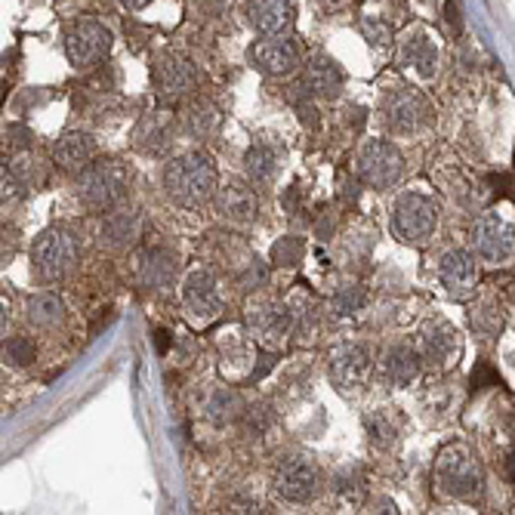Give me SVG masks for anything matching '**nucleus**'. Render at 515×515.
Masks as SVG:
<instances>
[{
  "label": "nucleus",
  "instance_id": "nucleus-52",
  "mask_svg": "<svg viewBox=\"0 0 515 515\" xmlns=\"http://www.w3.org/2000/svg\"><path fill=\"white\" fill-rule=\"evenodd\" d=\"M506 475H510V481L515 485V454H512L510 459H506Z\"/></svg>",
  "mask_w": 515,
  "mask_h": 515
},
{
  "label": "nucleus",
  "instance_id": "nucleus-38",
  "mask_svg": "<svg viewBox=\"0 0 515 515\" xmlns=\"http://www.w3.org/2000/svg\"><path fill=\"white\" fill-rule=\"evenodd\" d=\"M4 361L13 364V368H25V364L35 361V346H31L28 337H10L4 343Z\"/></svg>",
  "mask_w": 515,
  "mask_h": 515
},
{
  "label": "nucleus",
  "instance_id": "nucleus-3",
  "mask_svg": "<svg viewBox=\"0 0 515 515\" xmlns=\"http://www.w3.org/2000/svg\"><path fill=\"white\" fill-rule=\"evenodd\" d=\"M435 481L448 497L457 500H475L481 494V466L470 448L450 445L435 459Z\"/></svg>",
  "mask_w": 515,
  "mask_h": 515
},
{
  "label": "nucleus",
  "instance_id": "nucleus-23",
  "mask_svg": "<svg viewBox=\"0 0 515 515\" xmlns=\"http://www.w3.org/2000/svg\"><path fill=\"white\" fill-rule=\"evenodd\" d=\"M136 275H139L142 288L161 293V290L173 288V281H177V259L161 247L142 250L136 259Z\"/></svg>",
  "mask_w": 515,
  "mask_h": 515
},
{
  "label": "nucleus",
  "instance_id": "nucleus-39",
  "mask_svg": "<svg viewBox=\"0 0 515 515\" xmlns=\"http://www.w3.org/2000/svg\"><path fill=\"white\" fill-rule=\"evenodd\" d=\"M266 281H268V266L259 257H247L241 275H237V284H241L244 290H259L266 288Z\"/></svg>",
  "mask_w": 515,
  "mask_h": 515
},
{
  "label": "nucleus",
  "instance_id": "nucleus-8",
  "mask_svg": "<svg viewBox=\"0 0 515 515\" xmlns=\"http://www.w3.org/2000/svg\"><path fill=\"white\" fill-rule=\"evenodd\" d=\"M275 490L284 497L288 503H308L321 488V472L308 454H288L278 459L275 466Z\"/></svg>",
  "mask_w": 515,
  "mask_h": 515
},
{
  "label": "nucleus",
  "instance_id": "nucleus-9",
  "mask_svg": "<svg viewBox=\"0 0 515 515\" xmlns=\"http://www.w3.org/2000/svg\"><path fill=\"white\" fill-rule=\"evenodd\" d=\"M404 177V157L392 142L370 139L358 155V179L370 188H392Z\"/></svg>",
  "mask_w": 515,
  "mask_h": 515
},
{
  "label": "nucleus",
  "instance_id": "nucleus-24",
  "mask_svg": "<svg viewBox=\"0 0 515 515\" xmlns=\"http://www.w3.org/2000/svg\"><path fill=\"white\" fill-rule=\"evenodd\" d=\"M93 155H96V142H93L90 133L81 130H68L53 146V161H56L59 170H86L93 164Z\"/></svg>",
  "mask_w": 515,
  "mask_h": 515
},
{
  "label": "nucleus",
  "instance_id": "nucleus-22",
  "mask_svg": "<svg viewBox=\"0 0 515 515\" xmlns=\"http://www.w3.org/2000/svg\"><path fill=\"white\" fill-rule=\"evenodd\" d=\"M312 99H337L343 93V71L330 56H318L308 59V66L303 71V77L297 81Z\"/></svg>",
  "mask_w": 515,
  "mask_h": 515
},
{
  "label": "nucleus",
  "instance_id": "nucleus-26",
  "mask_svg": "<svg viewBox=\"0 0 515 515\" xmlns=\"http://www.w3.org/2000/svg\"><path fill=\"white\" fill-rule=\"evenodd\" d=\"M459 352L457 330L448 321H432L423 328V358L432 364H450Z\"/></svg>",
  "mask_w": 515,
  "mask_h": 515
},
{
  "label": "nucleus",
  "instance_id": "nucleus-37",
  "mask_svg": "<svg viewBox=\"0 0 515 515\" xmlns=\"http://www.w3.org/2000/svg\"><path fill=\"white\" fill-rule=\"evenodd\" d=\"M361 35H364V41L370 46H377V50H389L392 46V28H389V22L379 19V15H364Z\"/></svg>",
  "mask_w": 515,
  "mask_h": 515
},
{
  "label": "nucleus",
  "instance_id": "nucleus-46",
  "mask_svg": "<svg viewBox=\"0 0 515 515\" xmlns=\"http://www.w3.org/2000/svg\"><path fill=\"white\" fill-rule=\"evenodd\" d=\"M343 115H346V124H348V126H355V130H361L364 121H368V112H364L361 106H348Z\"/></svg>",
  "mask_w": 515,
  "mask_h": 515
},
{
  "label": "nucleus",
  "instance_id": "nucleus-36",
  "mask_svg": "<svg viewBox=\"0 0 515 515\" xmlns=\"http://www.w3.org/2000/svg\"><path fill=\"white\" fill-rule=\"evenodd\" d=\"M272 408L263 401H257V404H247L244 408V414H241V423H244V432L250 435V439H259V435H266L268 432V426H272Z\"/></svg>",
  "mask_w": 515,
  "mask_h": 515
},
{
  "label": "nucleus",
  "instance_id": "nucleus-33",
  "mask_svg": "<svg viewBox=\"0 0 515 515\" xmlns=\"http://www.w3.org/2000/svg\"><path fill=\"white\" fill-rule=\"evenodd\" d=\"M364 429H368L370 441H374L377 448H392L395 441H399V423H395L389 410H370V414L364 417Z\"/></svg>",
  "mask_w": 515,
  "mask_h": 515
},
{
  "label": "nucleus",
  "instance_id": "nucleus-34",
  "mask_svg": "<svg viewBox=\"0 0 515 515\" xmlns=\"http://www.w3.org/2000/svg\"><path fill=\"white\" fill-rule=\"evenodd\" d=\"M364 303H368V297H364V288L361 284H339L334 290V297H330V312L337 315V318H348V315H358Z\"/></svg>",
  "mask_w": 515,
  "mask_h": 515
},
{
  "label": "nucleus",
  "instance_id": "nucleus-21",
  "mask_svg": "<svg viewBox=\"0 0 515 515\" xmlns=\"http://www.w3.org/2000/svg\"><path fill=\"white\" fill-rule=\"evenodd\" d=\"M142 232V217L133 207H112L106 213L99 226V247L106 250H126L130 244H136Z\"/></svg>",
  "mask_w": 515,
  "mask_h": 515
},
{
  "label": "nucleus",
  "instance_id": "nucleus-47",
  "mask_svg": "<svg viewBox=\"0 0 515 515\" xmlns=\"http://www.w3.org/2000/svg\"><path fill=\"white\" fill-rule=\"evenodd\" d=\"M370 512H399V506H395L389 497H374V500H370Z\"/></svg>",
  "mask_w": 515,
  "mask_h": 515
},
{
  "label": "nucleus",
  "instance_id": "nucleus-44",
  "mask_svg": "<svg viewBox=\"0 0 515 515\" xmlns=\"http://www.w3.org/2000/svg\"><path fill=\"white\" fill-rule=\"evenodd\" d=\"M6 139H10L13 146H19V148H28L31 142H35V133H31L28 126H22V124H10V126H6Z\"/></svg>",
  "mask_w": 515,
  "mask_h": 515
},
{
  "label": "nucleus",
  "instance_id": "nucleus-45",
  "mask_svg": "<svg viewBox=\"0 0 515 515\" xmlns=\"http://www.w3.org/2000/svg\"><path fill=\"white\" fill-rule=\"evenodd\" d=\"M445 22H448V28H450V35H454V37L463 35V19H459L457 0H448V4H445Z\"/></svg>",
  "mask_w": 515,
  "mask_h": 515
},
{
  "label": "nucleus",
  "instance_id": "nucleus-5",
  "mask_svg": "<svg viewBox=\"0 0 515 515\" xmlns=\"http://www.w3.org/2000/svg\"><path fill=\"white\" fill-rule=\"evenodd\" d=\"M383 115L386 124L395 136H417L432 124V102L417 90V86L399 84L386 93L383 99Z\"/></svg>",
  "mask_w": 515,
  "mask_h": 515
},
{
  "label": "nucleus",
  "instance_id": "nucleus-29",
  "mask_svg": "<svg viewBox=\"0 0 515 515\" xmlns=\"http://www.w3.org/2000/svg\"><path fill=\"white\" fill-rule=\"evenodd\" d=\"M244 408H247V404H244L241 392L232 389V386H223V389L210 392L207 404H204V417L217 426H226V423H232V419L241 417Z\"/></svg>",
  "mask_w": 515,
  "mask_h": 515
},
{
  "label": "nucleus",
  "instance_id": "nucleus-30",
  "mask_svg": "<svg viewBox=\"0 0 515 515\" xmlns=\"http://www.w3.org/2000/svg\"><path fill=\"white\" fill-rule=\"evenodd\" d=\"M244 170H247V179L253 186H266L278 173V152L266 142H257L244 152Z\"/></svg>",
  "mask_w": 515,
  "mask_h": 515
},
{
  "label": "nucleus",
  "instance_id": "nucleus-15",
  "mask_svg": "<svg viewBox=\"0 0 515 515\" xmlns=\"http://www.w3.org/2000/svg\"><path fill=\"white\" fill-rule=\"evenodd\" d=\"M152 81L164 99H179L188 96L197 86V68L179 53H164V56L155 59Z\"/></svg>",
  "mask_w": 515,
  "mask_h": 515
},
{
  "label": "nucleus",
  "instance_id": "nucleus-35",
  "mask_svg": "<svg viewBox=\"0 0 515 515\" xmlns=\"http://www.w3.org/2000/svg\"><path fill=\"white\" fill-rule=\"evenodd\" d=\"M306 257V241L297 235H288V237H278V241L272 244V263L281 266V268H293L299 266Z\"/></svg>",
  "mask_w": 515,
  "mask_h": 515
},
{
  "label": "nucleus",
  "instance_id": "nucleus-51",
  "mask_svg": "<svg viewBox=\"0 0 515 515\" xmlns=\"http://www.w3.org/2000/svg\"><path fill=\"white\" fill-rule=\"evenodd\" d=\"M152 4V0H121V6L124 10H130V13H136V10H142V6H148Z\"/></svg>",
  "mask_w": 515,
  "mask_h": 515
},
{
  "label": "nucleus",
  "instance_id": "nucleus-40",
  "mask_svg": "<svg viewBox=\"0 0 515 515\" xmlns=\"http://www.w3.org/2000/svg\"><path fill=\"white\" fill-rule=\"evenodd\" d=\"M334 490H337L339 497H343L346 503L358 500V494H361V472L355 470V466H346V470L334 479Z\"/></svg>",
  "mask_w": 515,
  "mask_h": 515
},
{
  "label": "nucleus",
  "instance_id": "nucleus-16",
  "mask_svg": "<svg viewBox=\"0 0 515 515\" xmlns=\"http://www.w3.org/2000/svg\"><path fill=\"white\" fill-rule=\"evenodd\" d=\"M173 136H177V117L164 108L157 112L142 115L136 126H133V148L148 157L164 155L173 146Z\"/></svg>",
  "mask_w": 515,
  "mask_h": 515
},
{
  "label": "nucleus",
  "instance_id": "nucleus-4",
  "mask_svg": "<svg viewBox=\"0 0 515 515\" xmlns=\"http://www.w3.org/2000/svg\"><path fill=\"white\" fill-rule=\"evenodd\" d=\"M77 257H81V244L68 228H46L31 247V263H35L37 278L50 284L66 278L77 266Z\"/></svg>",
  "mask_w": 515,
  "mask_h": 515
},
{
  "label": "nucleus",
  "instance_id": "nucleus-31",
  "mask_svg": "<svg viewBox=\"0 0 515 515\" xmlns=\"http://www.w3.org/2000/svg\"><path fill=\"white\" fill-rule=\"evenodd\" d=\"M66 318V303L59 293H37L28 299V321L35 328H56Z\"/></svg>",
  "mask_w": 515,
  "mask_h": 515
},
{
  "label": "nucleus",
  "instance_id": "nucleus-42",
  "mask_svg": "<svg viewBox=\"0 0 515 515\" xmlns=\"http://www.w3.org/2000/svg\"><path fill=\"white\" fill-rule=\"evenodd\" d=\"M497 383H500V377H497V370L490 368L488 361L475 364V370H472V392L488 389V386H497Z\"/></svg>",
  "mask_w": 515,
  "mask_h": 515
},
{
  "label": "nucleus",
  "instance_id": "nucleus-13",
  "mask_svg": "<svg viewBox=\"0 0 515 515\" xmlns=\"http://www.w3.org/2000/svg\"><path fill=\"white\" fill-rule=\"evenodd\" d=\"M247 328L259 339V346H275L293 330V318L288 303H275V299H257L247 306Z\"/></svg>",
  "mask_w": 515,
  "mask_h": 515
},
{
  "label": "nucleus",
  "instance_id": "nucleus-20",
  "mask_svg": "<svg viewBox=\"0 0 515 515\" xmlns=\"http://www.w3.org/2000/svg\"><path fill=\"white\" fill-rule=\"evenodd\" d=\"M244 22L259 35H288L293 25V4L290 0H247Z\"/></svg>",
  "mask_w": 515,
  "mask_h": 515
},
{
  "label": "nucleus",
  "instance_id": "nucleus-49",
  "mask_svg": "<svg viewBox=\"0 0 515 515\" xmlns=\"http://www.w3.org/2000/svg\"><path fill=\"white\" fill-rule=\"evenodd\" d=\"M358 195H361V186H358V182H343V201L346 204H355V201H358Z\"/></svg>",
  "mask_w": 515,
  "mask_h": 515
},
{
  "label": "nucleus",
  "instance_id": "nucleus-12",
  "mask_svg": "<svg viewBox=\"0 0 515 515\" xmlns=\"http://www.w3.org/2000/svg\"><path fill=\"white\" fill-rule=\"evenodd\" d=\"M182 306L197 321H213L223 312V297H219L217 278L207 268H192L182 281Z\"/></svg>",
  "mask_w": 515,
  "mask_h": 515
},
{
  "label": "nucleus",
  "instance_id": "nucleus-32",
  "mask_svg": "<svg viewBox=\"0 0 515 515\" xmlns=\"http://www.w3.org/2000/svg\"><path fill=\"white\" fill-rule=\"evenodd\" d=\"M288 308H290V318H293V330H297V334H306V337L312 334L315 321H318V303H315L312 293L303 290V284L290 293Z\"/></svg>",
  "mask_w": 515,
  "mask_h": 515
},
{
  "label": "nucleus",
  "instance_id": "nucleus-43",
  "mask_svg": "<svg viewBox=\"0 0 515 515\" xmlns=\"http://www.w3.org/2000/svg\"><path fill=\"white\" fill-rule=\"evenodd\" d=\"M297 117H299V124L308 126V130H315V126L321 124L318 108H315L312 96H299V99H297Z\"/></svg>",
  "mask_w": 515,
  "mask_h": 515
},
{
  "label": "nucleus",
  "instance_id": "nucleus-25",
  "mask_svg": "<svg viewBox=\"0 0 515 515\" xmlns=\"http://www.w3.org/2000/svg\"><path fill=\"white\" fill-rule=\"evenodd\" d=\"M182 126L195 139H213L219 133V126H223V112L210 99L197 96L182 108Z\"/></svg>",
  "mask_w": 515,
  "mask_h": 515
},
{
  "label": "nucleus",
  "instance_id": "nucleus-10",
  "mask_svg": "<svg viewBox=\"0 0 515 515\" xmlns=\"http://www.w3.org/2000/svg\"><path fill=\"white\" fill-rule=\"evenodd\" d=\"M370 348L364 343H343L330 352V379L339 392H358L370 377Z\"/></svg>",
  "mask_w": 515,
  "mask_h": 515
},
{
  "label": "nucleus",
  "instance_id": "nucleus-2",
  "mask_svg": "<svg viewBox=\"0 0 515 515\" xmlns=\"http://www.w3.org/2000/svg\"><path fill=\"white\" fill-rule=\"evenodd\" d=\"M130 188V170L121 161L90 164L77 179V197L90 210H112Z\"/></svg>",
  "mask_w": 515,
  "mask_h": 515
},
{
  "label": "nucleus",
  "instance_id": "nucleus-18",
  "mask_svg": "<svg viewBox=\"0 0 515 515\" xmlns=\"http://www.w3.org/2000/svg\"><path fill=\"white\" fill-rule=\"evenodd\" d=\"M401 66L417 75L419 81H432L439 71V44L426 28L410 31L401 41Z\"/></svg>",
  "mask_w": 515,
  "mask_h": 515
},
{
  "label": "nucleus",
  "instance_id": "nucleus-11",
  "mask_svg": "<svg viewBox=\"0 0 515 515\" xmlns=\"http://www.w3.org/2000/svg\"><path fill=\"white\" fill-rule=\"evenodd\" d=\"M250 66L263 71L268 77H288L299 66V50L290 37L284 35H266L263 41H257L247 53Z\"/></svg>",
  "mask_w": 515,
  "mask_h": 515
},
{
  "label": "nucleus",
  "instance_id": "nucleus-48",
  "mask_svg": "<svg viewBox=\"0 0 515 515\" xmlns=\"http://www.w3.org/2000/svg\"><path fill=\"white\" fill-rule=\"evenodd\" d=\"M315 235H318L321 241H328V237L334 235V217H330V219H328V217H321V219H318V226H315Z\"/></svg>",
  "mask_w": 515,
  "mask_h": 515
},
{
  "label": "nucleus",
  "instance_id": "nucleus-14",
  "mask_svg": "<svg viewBox=\"0 0 515 515\" xmlns=\"http://www.w3.org/2000/svg\"><path fill=\"white\" fill-rule=\"evenodd\" d=\"M472 244H475V253H479L485 263H503L515 250V228L512 223H506L503 217H497V213H485V217L475 223Z\"/></svg>",
  "mask_w": 515,
  "mask_h": 515
},
{
  "label": "nucleus",
  "instance_id": "nucleus-1",
  "mask_svg": "<svg viewBox=\"0 0 515 515\" xmlns=\"http://www.w3.org/2000/svg\"><path fill=\"white\" fill-rule=\"evenodd\" d=\"M164 188L179 207H204L217 195V167L204 152H182L164 167Z\"/></svg>",
  "mask_w": 515,
  "mask_h": 515
},
{
  "label": "nucleus",
  "instance_id": "nucleus-41",
  "mask_svg": "<svg viewBox=\"0 0 515 515\" xmlns=\"http://www.w3.org/2000/svg\"><path fill=\"white\" fill-rule=\"evenodd\" d=\"M472 324L481 330V334L494 337L497 330L503 328V312H500V308H494L490 303H485V306L479 308V312H472Z\"/></svg>",
  "mask_w": 515,
  "mask_h": 515
},
{
  "label": "nucleus",
  "instance_id": "nucleus-19",
  "mask_svg": "<svg viewBox=\"0 0 515 515\" xmlns=\"http://www.w3.org/2000/svg\"><path fill=\"white\" fill-rule=\"evenodd\" d=\"M439 278H441V288H445L454 299H463L470 297L479 284V266H475V257L466 250H450L441 257V266H439Z\"/></svg>",
  "mask_w": 515,
  "mask_h": 515
},
{
  "label": "nucleus",
  "instance_id": "nucleus-53",
  "mask_svg": "<svg viewBox=\"0 0 515 515\" xmlns=\"http://www.w3.org/2000/svg\"><path fill=\"white\" fill-rule=\"evenodd\" d=\"M321 4H339V0H321Z\"/></svg>",
  "mask_w": 515,
  "mask_h": 515
},
{
  "label": "nucleus",
  "instance_id": "nucleus-7",
  "mask_svg": "<svg viewBox=\"0 0 515 515\" xmlns=\"http://www.w3.org/2000/svg\"><path fill=\"white\" fill-rule=\"evenodd\" d=\"M112 31L96 19H77L66 31V56L77 71L96 68L112 53Z\"/></svg>",
  "mask_w": 515,
  "mask_h": 515
},
{
  "label": "nucleus",
  "instance_id": "nucleus-50",
  "mask_svg": "<svg viewBox=\"0 0 515 515\" xmlns=\"http://www.w3.org/2000/svg\"><path fill=\"white\" fill-rule=\"evenodd\" d=\"M155 339H157V352H167V348H170V334H167V330H157Z\"/></svg>",
  "mask_w": 515,
  "mask_h": 515
},
{
  "label": "nucleus",
  "instance_id": "nucleus-6",
  "mask_svg": "<svg viewBox=\"0 0 515 515\" xmlns=\"http://www.w3.org/2000/svg\"><path fill=\"white\" fill-rule=\"evenodd\" d=\"M439 207L432 197L419 192H404L392 204V235L404 244H423L435 232Z\"/></svg>",
  "mask_w": 515,
  "mask_h": 515
},
{
  "label": "nucleus",
  "instance_id": "nucleus-27",
  "mask_svg": "<svg viewBox=\"0 0 515 515\" xmlns=\"http://www.w3.org/2000/svg\"><path fill=\"white\" fill-rule=\"evenodd\" d=\"M419 374V355L408 343H395L386 348L383 355V377L392 386H408L414 383Z\"/></svg>",
  "mask_w": 515,
  "mask_h": 515
},
{
  "label": "nucleus",
  "instance_id": "nucleus-28",
  "mask_svg": "<svg viewBox=\"0 0 515 515\" xmlns=\"http://www.w3.org/2000/svg\"><path fill=\"white\" fill-rule=\"evenodd\" d=\"M44 182V164L35 155L22 152L10 161V170L4 173V188H19V192H35Z\"/></svg>",
  "mask_w": 515,
  "mask_h": 515
},
{
  "label": "nucleus",
  "instance_id": "nucleus-17",
  "mask_svg": "<svg viewBox=\"0 0 515 515\" xmlns=\"http://www.w3.org/2000/svg\"><path fill=\"white\" fill-rule=\"evenodd\" d=\"M213 204H217V213L228 223H253L259 213V197L253 192V182L244 179H228L217 188L213 195Z\"/></svg>",
  "mask_w": 515,
  "mask_h": 515
}]
</instances>
